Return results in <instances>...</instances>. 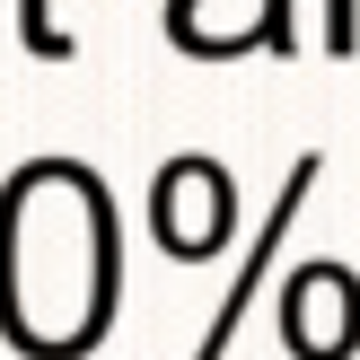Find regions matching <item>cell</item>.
<instances>
[{"mask_svg": "<svg viewBox=\"0 0 360 360\" xmlns=\"http://www.w3.org/2000/svg\"><path fill=\"white\" fill-rule=\"evenodd\" d=\"M123 299V229L79 158H35L0 185V334L27 360L97 352Z\"/></svg>", "mask_w": 360, "mask_h": 360, "instance_id": "cell-1", "label": "cell"}, {"mask_svg": "<svg viewBox=\"0 0 360 360\" xmlns=\"http://www.w3.org/2000/svg\"><path fill=\"white\" fill-rule=\"evenodd\" d=\"M150 229L176 264L220 255V238L238 229V185H229L220 158H167L150 176Z\"/></svg>", "mask_w": 360, "mask_h": 360, "instance_id": "cell-2", "label": "cell"}, {"mask_svg": "<svg viewBox=\"0 0 360 360\" xmlns=\"http://www.w3.org/2000/svg\"><path fill=\"white\" fill-rule=\"evenodd\" d=\"M281 343H290V360H352L360 352V273L352 264L316 255L281 281Z\"/></svg>", "mask_w": 360, "mask_h": 360, "instance_id": "cell-3", "label": "cell"}, {"mask_svg": "<svg viewBox=\"0 0 360 360\" xmlns=\"http://www.w3.org/2000/svg\"><path fill=\"white\" fill-rule=\"evenodd\" d=\"M316 176H326V158H290V176H281V193L264 202V220H255V238H246V255H238V273H229V299L211 308V326H202V343H193V360H229V343H238V326H246V308H255V290L273 281V255H281V238H290V220H299V202L316 193Z\"/></svg>", "mask_w": 360, "mask_h": 360, "instance_id": "cell-4", "label": "cell"}, {"mask_svg": "<svg viewBox=\"0 0 360 360\" xmlns=\"http://www.w3.org/2000/svg\"><path fill=\"white\" fill-rule=\"evenodd\" d=\"M18 35H27V53H44V62L70 53V35L53 27V0H18Z\"/></svg>", "mask_w": 360, "mask_h": 360, "instance_id": "cell-5", "label": "cell"}, {"mask_svg": "<svg viewBox=\"0 0 360 360\" xmlns=\"http://www.w3.org/2000/svg\"><path fill=\"white\" fill-rule=\"evenodd\" d=\"M352 35H360V0H326V44L352 53Z\"/></svg>", "mask_w": 360, "mask_h": 360, "instance_id": "cell-6", "label": "cell"}]
</instances>
